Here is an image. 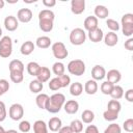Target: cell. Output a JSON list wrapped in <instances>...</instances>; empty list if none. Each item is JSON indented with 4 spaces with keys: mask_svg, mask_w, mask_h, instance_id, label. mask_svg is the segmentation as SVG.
Instances as JSON below:
<instances>
[{
    "mask_svg": "<svg viewBox=\"0 0 133 133\" xmlns=\"http://www.w3.org/2000/svg\"><path fill=\"white\" fill-rule=\"evenodd\" d=\"M33 133H48L47 124L42 119L35 121L33 123Z\"/></svg>",
    "mask_w": 133,
    "mask_h": 133,
    "instance_id": "cell-22",
    "label": "cell"
},
{
    "mask_svg": "<svg viewBox=\"0 0 133 133\" xmlns=\"http://www.w3.org/2000/svg\"><path fill=\"white\" fill-rule=\"evenodd\" d=\"M66 69L69 71L70 74L74 75V76H81L85 73V63L83 60L81 59H74V60H71L68 65H66Z\"/></svg>",
    "mask_w": 133,
    "mask_h": 133,
    "instance_id": "cell-2",
    "label": "cell"
},
{
    "mask_svg": "<svg viewBox=\"0 0 133 133\" xmlns=\"http://www.w3.org/2000/svg\"><path fill=\"white\" fill-rule=\"evenodd\" d=\"M33 14L29 8H21L19 9L18 14H17V19L18 21L22 22V23H28L32 20Z\"/></svg>",
    "mask_w": 133,
    "mask_h": 133,
    "instance_id": "cell-7",
    "label": "cell"
},
{
    "mask_svg": "<svg viewBox=\"0 0 133 133\" xmlns=\"http://www.w3.org/2000/svg\"><path fill=\"white\" fill-rule=\"evenodd\" d=\"M103 38H104L105 45L108 46V47H113V46H115V45L117 44V42H118V36H117V34H116L115 32H112V31L106 33Z\"/></svg>",
    "mask_w": 133,
    "mask_h": 133,
    "instance_id": "cell-14",
    "label": "cell"
},
{
    "mask_svg": "<svg viewBox=\"0 0 133 133\" xmlns=\"http://www.w3.org/2000/svg\"><path fill=\"white\" fill-rule=\"evenodd\" d=\"M125 48L128 51H133V38L130 37L125 42Z\"/></svg>",
    "mask_w": 133,
    "mask_h": 133,
    "instance_id": "cell-50",
    "label": "cell"
},
{
    "mask_svg": "<svg viewBox=\"0 0 133 133\" xmlns=\"http://www.w3.org/2000/svg\"><path fill=\"white\" fill-rule=\"evenodd\" d=\"M39 69H41V65L35 61H30L27 64V72L31 76H35L36 77L37 73L39 72Z\"/></svg>",
    "mask_w": 133,
    "mask_h": 133,
    "instance_id": "cell-31",
    "label": "cell"
},
{
    "mask_svg": "<svg viewBox=\"0 0 133 133\" xmlns=\"http://www.w3.org/2000/svg\"><path fill=\"white\" fill-rule=\"evenodd\" d=\"M123 128L126 132H129L131 133L133 131V118H128L124 122L123 124Z\"/></svg>",
    "mask_w": 133,
    "mask_h": 133,
    "instance_id": "cell-44",
    "label": "cell"
},
{
    "mask_svg": "<svg viewBox=\"0 0 133 133\" xmlns=\"http://www.w3.org/2000/svg\"><path fill=\"white\" fill-rule=\"evenodd\" d=\"M52 53H53L54 57L59 60L66 58L69 55L68 49L62 42H56L52 45Z\"/></svg>",
    "mask_w": 133,
    "mask_h": 133,
    "instance_id": "cell-5",
    "label": "cell"
},
{
    "mask_svg": "<svg viewBox=\"0 0 133 133\" xmlns=\"http://www.w3.org/2000/svg\"><path fill=\"white\" fill-rule=\"evenodd\" d=\"M50 77H51V71L47 66H41L39 72L36 75V79L42 83H45L50 79Z\"/></svg>",
    "mask_w": 133,
    "mask_h": 133,
    "instance_id": "cell-15",
    "label": "cell"
},
{
    "mask_svg": "<svg viewBox=\"0 0 133 133\" xmlns=\"http://www.w3.org/2000/svg\"><path fill=\"white\" fill-rule=\"evenodd\" d=\"M57 78L59 79V82L61 84V87H66V86H69L71 84V77L69 75L63 74V75L58 76Z\"/></svg>",
    "mask_w": 133,
    "mask_h": 133,
    "instance_id": "cell-43",
    "label": "cell"
},
{
    "mask_svg": "<svg viewBox=\"0 0 133 133\" xmlns=\"http://www.w3.org/2000/svg\"><path fill=\"white\" fill-rule=\"evenodd\" d=\"M87 36H88V38L90 39V42H92V43H99V42H101V41L103 39L104 33H103V31H102L101 28L97 27V28H95V29L88 31Z\"/></svg>",
    "mask_w": 133,
    "mask_h": 133,
    "instance_id": "cell-12",
    "label": "cell"
},
{
    "mask_svg": "<svg viewBox=\"0 0 133 133\" xmlns=\"http://www.w3.org/2000/svg\"><path fill=\"white\" fill-rule=\"evenodd\" d=\"M61 125H62V122L59 117L57 116H54V117H51L48 122V128L50 129V131L52 132H57L60 128H61Z\"/></svg>",
    "mask_w": 133,
    "mask_h": 133,
    "instance_id": "cell-20",
    "label": "cell"
},
{
    "mask_svg": "<svg viewBox=\"0 0 133 133\" xmlns=\"http://www.w3.org/2000/svg\"><path fill=\"white\" fill-rule=\"evenodd\" d=\"M54 21H50V20H39V28L42 31L44 32H50L52 31L53 27H54Z\"/></svg>",
    "mask_w": 133,
    "mask_h": 133,
    "instance_id": "cell-28",
    "label": "cell"
},
{
    "mask_svg": "<svg viewBox=\"0 0 133 133\" xmlns=\"http://www.w3.org/2000/svg\"><path fill=\"white\" fill-rule=\"evenodd\" d=\"M106 76V70L103 65H100V64H97L92 68L91 70V77H92V80L95 81H99V80H102L104 79Z\"/></svg>",
    "mask_w": 133,
    "mask_h": 133,
    "instance_id": "cell-8",
    "label": "cell"
},
{
    "mask_svg": "<svg viewBox=\"0 0 133 133\" xmlns=\"http://www.w3.org/2000/svg\"><path fill=\"white\" fill-rule=\"evenodd\" d=\"M42 2H43V4L47 8H51V7L55 6V4H56V1L55 0H43Z\"/></svg>",
    "mask_w": 133,
    "mask_h": 133,
    "instance_id": "cell-51",
    "label": "cell"
},
{
    "mask_svg": "<svg viewBox=\"0 0 133 133\" xmlns=\"http://www.w3.org/2000/svg\"><path fill=\"white\" fill-rule=\"evenodd\" d=\"M107 78V81L112 83L113 85H115L116 83H118L122 79V74L118 70H115V69H112L110 71H108V73H106V76Z\"/></svg>",
    "mask_w": 133,
    "mask_h": 133,
    "instance_id": "cell-11",
    "label": "cell"
},
{
    "mask_svg": "<svg viewBox=\"0 0 133 133\" xmlns=\"http://www.w3.org/2000/svg\"><path fill=\"white\" fill-rule=\"evenodd\" d=\"M83 25H84V28L87 31H90V30L98 27V19L95 16H88V17L85 18Z\"/></svg>",
    "mask_w": 133,
    "mask_h": 133,
    "instance_id": "cell-19",
    "label": "cell"
},
{
    "mask_svg": "<svg viewBox=\"0 0 133 133\" xmlns=\"http://www.w3.org/2000/svg\"><path fill=\"white\" fill-rule=\"evenodd\" d=\"M2 36V29H1V27H0V37Z\"/></svg>",
    "mask_w": 133,
    "mask_h": 133,
    "instance_id": "cell-57",
    "label": "cell"
},
{
    "mask_svg": "<svg viewBox=\"0 0 133 133\" xmlns=\"http://www.w3.org/2000/svg\"><path fill=\"white\" fill-rule=\"evenodd\" d=\"M98 88H99V85H98L97 81H95L92 79L87 80L84 84V91L87 95H95L98 91Z\"/></svg>",
    "mask_w": 133,
    "mask_h": 133,
    "instance_id": "cell-16",
    "label": "cell"
},
{
    "mask_svg": "<svg viewBox=\"0 0 133 133\" xmlns=\"http://www.w3.org/2000/svg\"><path fill=\"white\" fill-rule=\"evenodd\" d=\"M121 24H133V14H125L122 17Z\"/></svg>",
    "mask_w": 133,
    "mask_h": 133,
    "instance_id": "cell-45",
    "label": "cell"
},
{
    "mask_svg": "<svg viewBox=\"0 0 133 133\" xmlns=\"http://www.w3.org/2000/svg\"><path fill=\"white\" fill-rule=\"evenodd\" d=\"M48 102H49V96L47 94H38L37 97L35 98V103H36V106L39 108V109H46L47 108V105H48Z\"/></svg>",
    "mask_w": 133,
    "mask_h": 133,
    "instance_id": "cell-18",
    "label": "cell"
},
{
    "mask_svg": "<svg viewBox=\"0 0 133 133\" xmlns=\"http://www.w3.org/2000/svg\"><path fill=\"white\" fill-rule=\"evenodd\" d=\"M43 87H44V84L37 79L31 80L29 83V89L33 94H41V91L43 90Z\"/></svg>",
    "mask_w": 133,
    "mask_h": 133,
    "instance_id": "cell-25",
    "label": "cell"
},
{
    "mask_svg": "<svg viewBox=\"0 0 133 133\" xmlns=\"http://www.w3.org/2000/svg\"><path fill=\"white\" fill-rule=\"evenodd\" d=\"M33 50H34V44H33V42H31V41H26L25 43L22 44V46H21V48H20L21 54H22V55H25V56L30 55V54L33 52Z\"/></svg>",
    "mask_w": 133,
    "mask_h": 133,
    "instance_id": "cell-21",
    "label": "cell"
},
{
    "mask_svg": "<svg viewBox=\"0 0 133 133\" xmlns=\"http://www.w3.org/2000/svg\"><path fill=\"white\" fill-rule=\"evenodd\" d=\"M110 96H111L112 100H119V99H122L123 96H124V89H123V87L121 85L115 84L113 86V88H112V91L110 92Z\"/></svg>",
    "mask_w": 133,
    "mask_h": 133,
    "instance_id": "cell-29",
    "label": "cell"
},
{
    "mask_svg": "<svg viewBox=\"0 0 133 133\" xmlns=\"http://www.w3.org/2000/svg\"><path fill=\"white\" fill-rule=\"evenodd\" d=\"M8 133H18L16 130H14V129H10V130H8Z\"/></svg>",
    "mask_w": 133,
    "mask_h": 133,
    "instance_id": "cell-55",
    "label": "cell"
},
{
    "mask_svg": "<svg viewBox=\"0 0 133 133\" xmlns=\"http://www.w3.org/2000/svg\"><path fill=\"white\" fill-rule=\"evenodd\" d=\"M122 32L125 36L130 37L133 34V24H124V25H122Z\"/></svg>",
    "mask_w": 133,
    "mask_h": 133,
    "instance_id": "cell-41",
    "label": "cell"
},
{
    "mask_svg": "<svg viewBox=\"0 0 133 133\" xmlns=\"http://www.w3.org/2000/svg\"><path fill=\"white\" fill-rule=\"evenodd\" d=\"M12 53V39L8 35L0 38V57L8 58Z\"/></svg>",
    "mask_w": 133,
    "mask_h": 133,
    "instance_id": "cell-3",
    "label": "cell"
},
{
    "mask_svg": "<svg viewBox=\"0 0 133 133\" xmlns=\"http://www.w3.org/2000/svg\"><path fill=\"white\" fill-rule=\"evenodd\" d=\"M35 44H36V46H37L38 48H41V49H47V48H49V47L51 46L52 41H51L50 37L43 35V36H39V37L36 38Z\"/></svg>",
    "mask_w": 133,
    "mask_h": 133,
    "instance_id": "cell-24",
    "label": "cell"
},
{
    "mask_svg": "<svg viewBox=\"0 0 133 133\" xmlns=\"http://www.w3.org/2000/svg\"><path fill=\"white\" fill-rule=\"evenodd\" d=\"M4 133H8V131H5V132H4Z\"/></svg>",
    "mask_w": 133,
    "mask_h": 133,
    "instance_id": "cell-58",
    "label": "cell"
},
{
    "mask_svg": "<svg viewBox=\"0 0 133 133\" xmlns=\"http://www.w3.org/2000/svg\"><path fill=\"white\" fill-rule=\"evenodd\" d=\"M71 10L75 15H80L85 10V1L84 0H72L71 1Z\"/></svg>",
    "mask_w": 133,
    "mask_h": 133,
    "instance_id": "cell-9",
    "label": "cell"
},
{
    "mask_svg": "<svg viewBox=\"0 0 133 133\" xmlns=\"http://www.w3.org/2000/svg\"><path fill=\"white\" fill-rule=\"evenodd\" d=\"M2 95H4V92H3V90H2V89H1V87H0V97H1Z\"/></svg>",
    "mask_w": 133,
    "mask_h": 133,
    "instance_id": "cell-56",
    "label": "cell"
},
{
    "mask_svg": "<svg viewBox=\"0 0 133 133\" xmlns=\"http://www.w3.org/2000/svg\"><path fill=\"white\" fill-rule=\"evenodd\" d=\"M83 92V85L80 82H74L70 85V94L74 97H78Z\"/></svg>",
    "mask_w": 133,
    "mask_h": 133,
    "instance_id": "cell-26",
    "label": "cell"
},
{
    "mask_svg": "<svg viewBox=\"0 0 133 133\" xmlns=\"http://www.w3.org/2000/svg\"><path fill=\"white\" fill-rule=\"evenodd\" d=\"M0 87L3 90V92L5 94L9 89V83H8V81L5 80V79H0Z\"/></svg>",
    "mask_w": 133,
    "mask_h": 133,
    "instance_id": "cell-47",
    "label": "cell"
},
{
    "mask_svg": "<svg viewBox=\"0 0 133 133\" xmlns=\"http://www.w3.org/2000/svg\"><path fill=\"white\" fill-rule=\"evenodd\" d=\"M4 5H5V2H4L3 0H0V9H1V8H3V7H4Z\"/></svg>",
    "mask_w": 133,
    "mask_h": 133,
    "instance_id": "cell-53",
    "label": "cell"
},
{
    "mask_svg": "<svg viewBox=\"0 0 133 133\" xmlns=\"http://www.w3.org/2000/svg\"><path fill=\"white\" fill-rule=\"evenodd\" d=\"M94 119H95V113H94L91 110L85 109V110L81 113V122H82V123L91 124Z\"/></svg>",
    "mask_w": 133,
    "mask_h": 133,
    "instance_id": "cell-27",
    "label": "cell"
},
{
    "mask_svg": "<svg viewBox=\"0 0 133 133\" xmlns=\"http://www.w3.org/2000/svg\"><path fill=\"white\" fill-rule=\"evenodd\" d=\"M8 115L12 121H20L24 116V108L21 104L15 103L8 109Z\"/></svg>",
    "mask_w": 133,
    "mask_h": 133,
    "instance_id": "cell-6",
    "label": "cell"
},
{
    "mask_svg": "<svg viewBox=\"0 0 133 133\" xmlns=\"http://www.w3.org/2000/svg\"><path fill=\"white\" fill-rule=\"evenodd\" d=\"M7 116V110L4 102L0 101V122H3Z\"/></svg>",
    "mask_w": 133,
    "mask_h": 133,
    "instance_id": "cell-46",
    "label": "cell"
},
{
    "mask_svg": "<svg viewBox=\"0 0 133 133\" xmlns=\"http://www.w3.org/2000/svg\"><path fill=\"white\" fill-rule=\"evenodd\" d=\"M64 71H65V66L62 62L60 61H56L53 63V66H52V72L58 77L60 75H63L64 74Z\"/></svg>",
    "mask_w": 133,
    "mask_h": 133,
    "instance_id": "cell-32",
    "label": "cell"
},
{
    "mask_svg": "<svg viewBox=\"0 0 133 133\" xmlns=\"http://www.w3.org/2000/svg\"><path fill=\"white\" fill-rule=\"evenodd\" d=\"M109 15V10L104 5H97L95 7V17L97 19H106Z\"/></svg>",
    "mask_w": 133,
    "mask_h": 133,
    "instance_id": "cell-23",
    "label": "cell"
},
{
    "mask_svg": "<svg viewBox=\"0 0 133 133\" xmlns=\"http://www.w3.org/2000/svg\"><path fill=\"white\" fill-rule=\"evenodd\" d=\"M70 42L72 45H75V46H80L82 44L85 43L86 41V33L85 31L82 29V28H74L71 33H70Z\"/></svg>",
    "mask_w": 133,
    "mask_h": 133,
    "instance_id": "cell-4",
    "label": "cell"
},
{
    "mask_svg": "<svg viewBox=\"0 0 133 133\" xmlns=\"http://www.w3.org/2000/svg\"><path fill=\"white\" fill-rule=\"evenodd\" d=\"M125 98H126V100L128 101V102H133V89L132 88H130V89H128L126 92H125Z\"/></svg>",
    "mask_w": 133,
    "mask_h": 133,
    "instance_id": "cell-49",
    "label": "cell"
},
{
    "mask_svg": "<svg viewBox=\"0 0 133 133\" xmlns=\"http://www.w3.org/2000/svg\"><path fill=\"white\" fill-rule=\"evenodd\" d=\"M113 84L112 83H110V82H108L107 80L106 81H104L102 84H101V91L104 94V95H110V92L112 91V88H113Z\"/></svg>",
    "mask_w": 133,
    "mask_h": 133,
    "instance_id": "cell-40",
    "label": "cell"
},
{
    "mask_svg": "<svg viewBox=\"0 0 133 133\" xmlns=\"http://www.w3.org/2000/svg\"><path fill=\"white\" fill-rule=\"evenodd\" d=\"M9 77H10V80L14 83H21L23 81V79H24V73L11 72V73H9Z\"/></svg>",
    "mask_w": 133,
    "mask_h": 133,
    "instance_id": "cell-36",
    "label": "cell"
},
{
    "mask_svg": "<svg viewBox=\"0 0 133 133\" xmlns=\"http://www.w3.org/2000/svg\"><path fill=\"white\" fill-rule=\"evenodd\" d=\"M65 103V97L61 92H55L51 97H49V102L46 110L50 113H57L61 110Z\"/></svg>",
    "mask_w": 133,
    "mask_h": 133,
    "instance_id": "cell-1",
    "label": "cell"
},
{
    "mask_svg": "<svg viewBox=\"0 0 133 133\" xmlns=\"http://www.w3.org/2000/svg\"><path fill=\"white\" fill-rule=\"evenodd\" d=\"M104 133H122V128L119 125L112 123L108 125V127L104 130Z\"/></svg>",
    "mask_w": 133,
    "mask_h": 133,
    "instance_id": "cell-38",
    "label": "cell"
},
{
    "mask_svg": "<svg viewBox=\"0 0 133 133\" xmlns=\"http://www.w3.org/2000/svg\"><path fill=\"white\" fill-rule=\"evenodd\" d=\"M4 27L8 31H15L19 27V21L15 16H7L4 19Z\"/></svg>",
    "mask_w": 133,
    "mask_h": 133,
    "instance_id": "cell-10",
    "label": "cell"
},
{
    "mask_svg": "<svg viewBox=\"0 0 133 133\" xmlns=\"http://www.w3.org/2000/svg\"><path fill=\"white\" fill-rule=\"evenodd\" d=\"M54 19H55V15L50 9H43L38 14V20H50V21H54Z\"/></svg>",
    "mask_w": 133,
    "mask_h": 133,
    "instance_id": "cell-30",
    "label": "cell"
},
{
    "mask_svg": "<svg viewBox=\"0 0 133 133\" xmlns=\"http://www.w3.org/2000/svg\"><path fill=\"white\" fill-rule=\"evenodd\" d=\"M106 25L107 27L112 31V32H115V31H118L119 30V24L117 21L113 20V19H107L106 20Z\"/></svg>",
    "mask_w": 133,
    "mask_h": 133,
    "instance_id": "cell-37",
    "label": "cell"
},
{
    "mask_svg": "<svg viewBox=\"0 0 133 133\" xmlns=\"http://www.w3.org/2000/svg\"><path fill=\"white\" fill-rule=\"evenodd\" d=\"M8 69H9V73H11V72H21V73H24L25 66H24V63L21 60L14 59V60H11L9 62Z\"/></svg>",
    "mask_w": 133,
    "mask_h": 133,
    "instance_id": "cell-17",
    "label": "cell"
},
{
    "mask_svg": "<svg viewBox=\"0 0 133 133\" xmlns=\"http://www.w3.org/2000/svg\"><path fill=\"white\" fill-rule=\"evenodd\" d=\"M107 109L119 113V111L122 109V105H121L118 100H110L108 102V104H107Z\"/></svg>",
    "mask_w": 133,
    "mask_h": 133,
    "instance_id": "cell-34",
    "label": "cell"
},
{
    "mask_svg": "<svg viewBox=\"0 0 133 133\" xmlns=\"http://www.w3.org/2000/svg\"><path fill=\"white\" fill-rule=\"evenodd\" d=\"M84 133H100L99 132V129L97 126L95 125H88L84 131Z\"/></svg>",
    "mask_w": 133,
    "mask_h": 133,
    "instance_id": "cell-48",
    "label": "cell"
},
{
    "mask_svg": "<svg viewBox=\"0 0 133 133\" xmlns=\"http://www.w3.org/2000/svg\"><path fill=\"white\" fill-rule=\"evenodd\" d=\"M63 109L68 114H75L79 110V103L76 100H69L64 103Z\"/></svg>",
    "mask_w": 133,
    "mask_h": 133,
    "instance_id": "cell-13",
    "label": "cell"
},
{
    "mask_svg": "<svg viewBox=\"0 0 133 133\" xmlns=\"http://www.w3.org/2000/svg\"><path fill=\"white\" fill-rule=\"evenodd\" d=\"M31 129V124L28 122V121H21L20 124H19V130L22 132V133H27L29 132Z\"/></svg>",
    "mask_w": 133,
    "mask_h": 133,
    "instance_id": "cell-42",
    "label": "cell"
},
{
    "mask_svg": "<svg viewBox=\"0 0 133 133\" xmlns=\"http://www.w3.org/2000/svg\"><path fill=\"white\" fill-rule=\"evenodd\" d=\"M58 133H73L70 126H61V128L58 130Z\"/></svg>",
    "mask_w": 133,
    "mask_h": 133,
    "instance_id": "cell-52",
    "label": "cell"
},
{
    "mask_svg": "<svg viewBox=\"0 0 133 133\" xmlns=\"http://www.w3.org/2000/svg\"><path fill=\"white\" fill-rule=\"evenodd\" d=\"M5 132V130H4V128L2 127V126H0V133H4Z\"/></svg>",
    "mask_w": 133,
    "mask_h": 133,
    "instance_id": "cell-54",
    "label": "cell"
},
{
    "mask_svg": "<svg viewBox=\"0 0 133 133\" xmlns=\"http://www.w3.org/2000/svg\"><path fill=\"white\" fill-rule=\"evenodd\" d=\"M48 86H49V88H50L51 90H54V91H56V90H58V89L61 88V84H60L59 79H58L57 77L52 78V79L49 81Z\"/></svg>",
    "mask_w": 133,
    "mask_h": 133,
    "instance_id": "cell-39",
    "label": "cell"
},
{
    "mask_svg": "<svg viewBox=\"0 0 133 133\" xmlns=\"http://www.w3.org/2000/svg\"><path fill=\"white\" fill-rule=\"evenodd\" d=\"M70 127H71L73 133H80L83 130V123L80 119H74L71 122Z\"/></svg>",
    "mask_w": 133,
    "mask_h": 133,
    "instance_id": "cell-33",
    "label": "cell"
},
{
    "mask_svg": "<svg viewBox=\"0 0 133 133\" xmlns=\"http://www.w3.org/2000/svg\"><path fill=\"white\" fill-rule=\"evenodd\" d=\"M103 117L104 119L108 121V122H113L115 119H117L118 117V113L115 112V111H111V110H105L104 113H103Z\"/></svg>",
    "mask_w": 133,
    "mask_h": 133,
    "instance_id": "cell-35",
    "label": "cell"
}]
</instances>
